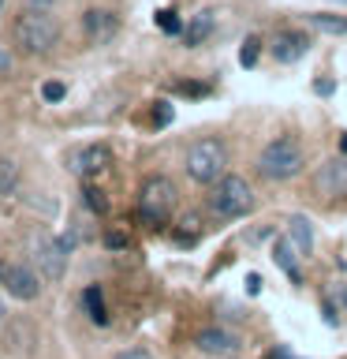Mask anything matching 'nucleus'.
I'll use <instances>...</instances> for the list:
<instances>
[{
    "label": "nucleus",
    "instance_id": "f257e3e1",
    "mask_svg": "<svg viewBox=\"0 0 347 359\" xmlns=\"http://www.w3.org/2000/svg\"><path fill=\"white\" fill-rule=\"evenodd\" d=\"M179 206V191L168 176H150L139 191V221L146 229H164Z\"/></svg>",
    "mask_w": 347,
    "mask_h": 359
},
{
    "label": "nucleus",
    "instance_id": "f03ea898",
    "mask_svg": "<svg viewBox=\"0 0 347 359\" xmlns=\"http://www.w3.org/2000/svg\"><path fill=\"white\" fill-rule=\"evenodd\" d=\"M302 172V150L295 139H273L257 154V176L269 184H288Z\"/></svg>",
    "mask_w": 347,
    "mask_h": 359
},
{
    "label": "nucleus",
    "instance_id": "7ed1b4c3",
    "mask_svg": "<svg viewBox=\"0 0 347 359\" xmlns=\"http://www.w3.org/2000/svg\"><path fill=\"white\" fill-rule=\"evenodd\" d=\"M209 210L220 221H239L254 210V187L243 176H220L209 195Z\"/></svg>",
    "mask_w": 347,
    "mask_h": 359
},
{
    "label": "nucleus",
    "instance_id": "20e7f679",
    "mask_svg": "<svg viewBox=\"0 0 347 359\" xmlns=\"http://www.w3.org/2000/svg\"><path fill=\"white\" fill-rule=\"evenodd\" d=\"M15 41L30 56H45V53H52L56 41H60V27H56V19L49 11H30L27 8L15 19Z\"/></svg>",
    "mask_w": 347,
    "mask_h": 359
},
{
    "label": "nucleus",
    "instance_id": "39448f33",
    "mask_svg": "<svg viewBox=\"0 0 347 359\" xmlns=\"http://www.w3.org/2000/svg\"><path fill=\"white\" fill-rule=\"evenodd\" d=\"M187 176L194 184H217L224 176V165H228V146L220 139H198L187 150Z\"/></svg>",
    "mask_w": 347,
    "mask_h": 359
},
{
    "label": "nucleus",
    "instance_id": "423d86ee",
    "mask_svg": "<svg viewBox=\"0 0 347 359\" xmlns=\"http://www.w3.org/2000/svg\"><path fill=\"white\" fill-rule=\"evenodd\" d=\"M34 255V266H38V273L45 280H60L67 273V255H71V247L64 243V236H38L30 247Z\"/></svg>",
    "mask_w": 347,
    "mask_h": 359
},
{
    "label": "nucleus",
    "instance_id": "0eeeda50",
    "mask_svg": "<svg viewBox=\"0 0 347 359\" xmlns=\"http://www.w3.org/2000/svg\"><path fill=\"white\" fill-rule=\"evenodd\" d=\"M313 191L329 202H347V154L325 161L318 172H313Z\"/></svg>",
    "mask_w": 347,
    "mask_h": 359
},
{
    "label": "nucleus",
    "instance_id": "6e6552de",
    "mask_svg": "<svg viewBox=\"0 0 347 359\" xmlns=\"http://www.w3.org/2000/svg\"><path fill=\"white\" fill-rule=\"evenodd\" d=\"M67 168H71L75 176H101V172H108L112 168V150L108 146H78V150L67 157Z\"/></svg>",
    "mask_w": 347,
    "mask_h": 359
},
{
    "label": "nucleus",
    "instance_id": "1a4fd4ad",
    "mask_svg": "<svg viewBox=\"0 0 347 359\" xmlns=\"http://www.w3.org/2000/svg\"><path fill=\"white\" fill-rule=\"evenodd\" d=\"M4 288H8V296H15L22 303H30V299H38L41 296V273H38V266H11L8 262V273H4Z\"/></svg>",
    "mask_w": 347,
    "mask_h": 359
},
{
    "label": "nucleus",
    "instance_id": "9d476101",
    "mask_svg": "<svg viewBox=\"0 0 347 359\" xmlns=\"http://www.w3.org/2000/svg\"><path fill=\"white\" fill-rule=\"evenodd\" d=\"M116 30H120V19L112 15V11H105V8H90L83 15V34L94 45H108L112 38H116Z\"/></svg>",
    "mask_w": 347,
    "mask_h": 359
},
{
    "label": "nucleus",
    "instance_id": "9b49d317",
    "mask_svg": "<svg viewBox=\"0 0 347 359\" xmlns=\"http://www.w3.org/2000/svg\"><path fill=\"white\" fill-rule=\"evenodd\" d=\"M306 49H310V38H306L302 30H280L276 38L269 41V53H273L280 64L302 60V56H306Z\"/></svg>",
    "mask_w": 347,
    "mask_h": 359
},
{
    "label": "nucleus",
    "instance_id": "f8f14e48",
    "mask_svg": "<svg viewBox=\"0 0 347 359\" xmlns=\"http://www.w3.org/2000/svg\"><path fill=\"white\" fill-rule=\"evenodd\" d=\"M194 344H198V352L201 355H235L239 352V337L235 333H228V330H201L198 337H194Z\"/></svg>",
    "mask_w": 347,
    "mask_h": 359
},
{
    "label": "nucleus",
    "instance_id": "ddd939ff",
    "mask_svg": "<svg viewBox=\"0 0 347 359\" xmlns=\"http://www.w3.org/2000/svg\"><path fill=\"white\" fill-rule=\"evenodd\" d=\"M273 258H276V266L288 273L291 285H299V280H302V269H299L295 251H291V240H276V243H273Z\"/></svg>",
    "mask_w": 347,
    "mask_h": 359
},
{
    "label": "nucleus",
    "instance_id": "4468645a",
    "mask_svg": "<svg viewBox=\"0 0 347 359\" xmlns=\"http://www.w3.org/2000/svg\"><path fill=\"white\" fill-rule=\"evenodd\" d=\"M83 307H86V314H90V322H94V325H108V314H105V292H101L97 285H90V288L83 292Z\"/></svg>",
    "mask_w": 347,
    "mask_h": 359
},
{
    "label": "nucleus",
    "instance_id": "2eb2a0df",
    "mask_svg": "<svg viewBox=\"0 0 347 359\" xmlns=\"http://www.w3.org/2000/svg\"><path fill=\"white\" fill-rule=\"evenodd\" d=\"M213 34V11H198L194 19L187 22V30H183V41L187 45H201Z\"/></svg>",
    "mask_w": 347,
    "mask_h": 359
},
{
    "label": "nucleus",
    "instance_id": "dca6fc26",
    "mask_svg": "<svg viewBox=\"0 0 347 359\" xmlns=\"http://www.w3.org/2000/svg\"><path fill=\"white\" fill-rule=\"evenodd\" d=\"M288 229H291V243H295L302 255H310L313 251V229H310V221L302 217V213H295V217L288 221Z\"/></svg>",
    "mask_w": 347,
    "mask_h": 359
},
{
    "label": "nucleus",
    "instance_id": "f3484780",
    "mask_svg": "<svg viewBox=\"0 0 347 359\" xmlns=\"http://www.w3.org/2000/svg\"><path fill=\"white\" fill-rule=\"evenodd\" d=\"M310 27H321L329 34H347V15H329V11H313V15H306Z\"/></svg>",
    "mask_w": 347,
    "mask_h": 359
},
{
    "label": "nucleus",
    "instance_id": "a211bd4d",
    "mask_svg": "<svg viewBox=\"0 0 347 359\" xmlns=\"http://www.w3.org/2000/svg\"><path fill=\"white\" fill-rule=\"evenodd\" d=\"M19 187V161L15 157H0V195H11Z\"/></svg>",
    "mask_w": 347,
    "mask_h": 359
},
{
    "label": "nucleus",
    "instance_id": "6ab92c4d",
    "mask_svg": "<svg viewBox=\"0 0 347 359\" xmlns=\"http://www.w3.org/2000/svg\"><path fill=\"white\" fill-rule=\"evenodd\" d=\"M83 202H86V210H90V213H105V210H108L105 191H97L94 184H86V187H83Z\"/></svg>",
    "mask_w": 347,
    "mask_h": 359
},
{
    "label": "nucleus",
    "instance_id": "aec40b11",
    "mask_svg": "<svg viewBox=\"0 0 347 359\" xmlns=\"http://www.w3.org/2000/svg\"><path fill=\"white\" fill-rule=\"evenodd\" d=\"M153 22H157V27H161L164 34H172V38H176V34H183V22H179V15H176V11H157V15H153Z\"/></svg>",
    "mask_w": 347,
    "mask_h": 359
},
{
    "label": "nucleus",
    "instance_id": "412c9836",
    "mask_svg": "<svg viewBox=\"0 0 347 359\" xmlns=\"http://www.w3.org/2000/svg\"><path fill=\"white\" fill-rule=\"evenodd\" d=\"M257 53H262V41L250 34V38L243 41V49H239V64H243V67H254V64H257Z\"/></svg>",
    "mask_w": 347,
    "mask_h": 359
},
{
    "label": "nucleus",
    "instance_id": "4be33fe9",
    "mask_svg": "<svg viewBox=\"0 0 347 359\" xmlns=\"http://www.w3.org/2000/svg\"><path fill=\"white\" fill-rule=\"evenodd\" d=\"M41 97L49 101V105H56V101L67 97V86L60 83V79H49V83H41Z\"/></svg>",
    "mask_w": 347,
    "mask_h": 359
},
{
    "label": "nucleus",
    "instance_id": "5701e85b",
    "mask_svg": "<svg viewBox=\"0 0 347 359\" xmlns=\"http://www.w3.org/2000/svg\"><path fill=\"white\" fill-rule=\"evenodd\" d=\"M172 123V105L168 101H157L153 105V128H168Z\"/></svg>",
    "mask_w": 347,
    "mask_h": 359
},
{
    "label": "nucleus",
    "instance_id": "b1692460",
    "mask_svg": "<svg viewBox=\"0 0 347 359\" xmlns=\"http://www.w3.org/2000/svg\"><path fill=\"white\" fill-rule=\"evenodd\" d=\"M176 94H187V97H206L209 90L201 83H176Z\"/></svg>",
    "mask_w": 347,
    "mask_h": 359
},
{
    "label": "nucleus",
    "instance_id": "393cba45",
    "mask_svg": "<svg viewBox=\"0 0 347 359\" xmlns=\"http://www.w3.org/2000/svg\"><path fill=\"white\" fill-rule=\"evenodd\" d=\"M116 359H153V355L146 352V348H127V352H120Z\"/></svg>",
    "mask_w": 347,
    "mask_h": 359
},
{
    "label": "nucleus",
    "instance_id": "a878e982",
    "mask_svg": "<svg viewBox=\"0 0 347 359\" xmlns=\"http://www.w3.org/2000/svg\"><path fill=\"white\" fill-rule=\"evenodd\" d=\"M52 4H56V0H27L30 11H52Z\"/></svg>",
    "mask_w": 347,
    "mask_h": 359
},
{
    "label": "nucleus",
    "instance_id": "bb28decb",
    "mask_svg": "<svg viewBox=\"0 0 347 359\" xmlns=\"http://www.w3.org/2000/svg\"><path fill=\"white\" fill-rule=\"evenodd\" d=\"M123 243H127V240H123V232H108L105 236V247H123Z\"/></svg>",
    "mask_w": 347,
    "mask_h": 359
},
{
    "label": "nucleus",
    "instance_id": "cd10ccee",
    "mask_svg": "<svg viewBox=\"0 0 347 359\" xmlns=\"http://www.w3.org/2000/svg\"><path fill=\"white\" fill-rule=\"evenodd\" d=\"M318 94H321V97L332 94V83H329V79H318Z\"/></svg>",
    "mask_w": 347,
    "mask_h": 359
},
{
    "label": "nucleus",
    "instance_id": "c85d7f7f",
    "mask_svg": "<svg viewBox=\"0 0 347 359\" xmlns=\"http://www.w3.org/2000/svg\"><path fill=\"white\" fill-rule=\"evenodd\" d=\"M269 359H295V355L284 352V348H273V352H269Z\"/></svg>",
    "mask_w": 347,
    "mask_h": 359
},
{
    "label": "nucleus",
    "instance_id": "c756f323",
    "mask_svg": "<svg viewBox=\"0 0 347 359\" xmlns=\"http://www.w3.org/2000/svg\"><path fill=\"white\" fill-rule=\"evenodd\" d=\"M8 67H11V60H8V53H4V49H0V75H4V72H8Z\"/></svg>",
    "mask_w": 347,
    "mask_h": 359
},
{
    "label": "nucleus",
    "instance_id": "7c9ffc66",
    "mask_svg": "<svg viewBox=\"0 0 347 359\" xmlns=\"http://www.w3.org/2000/svg\"><path fill=\"white\" fill-rule=\"evenodd\" d=\"M336 296H340V299L347 303V285H340V288H336Z\"/></svg>",
    "mask_w": 347,
    "mask_h": 359
},
{
    "label": "nucleus",
    "instance_id": "2f4dec72",
    "mask_svg": "<svg viewBox=\"0 0 347 359\" xmlns=\"http://www.w3.org/2000/svg\"><path fill=\"white\" fill-rule=\"evenodd\" d=\"M340 154H347V131L340 135Z\"/></svg>",
    "mask_w": 347,
    "mask_h": 359
},
{
    "label": "nucleus",
    "instance_id": "473e14b6",
    "mask_svg": "<svg viewBox=\"0 0 347 359\" xmlns=\"http://www.w3.org/2000/svg\"><path fill=\"white\" fill-rule=\"evenodd\" d=\"M4 273H8V262H0V285H4Z\"/></svg>",
    "mask_w": 347,
    "mask_h": 359
},
{
    "label": "nucleus",
    "instance_id": "72a5a7b5",
    "mask_svg": "<svg viewBox=\"0 0 347 359\" xmlns=\"http://www.w3.org/2000/svg\"><path fill=\"white\" fill-rule=\"evenodd\" d=\"M0 325H4V299H0Z\"/></svg>",
    "mask_w": 347,
    "mask_h": 359
},
{
    "label": "nucleus",
    "instance_id": "f704fd0d",
    "mask_svg": "<svg viewBox=\"0 0 347 359\" xmlns=\"http://www.w3.org/2000/svg\"><path fill=\"white\" fill-rule=\"evenodd\" d=\"M209 359H232V355H209Z\"/></svg>",
    "mask_w": 347,
    "mask_h": 359
},
{
    "label": "nucleus",
    "instance_id": "c9c22d12",
    "mask_svg": "<svg viewBox=\"0 0 347 359\" xmlns=\"http://www.w3.org/2000/svg\"><path fill=\"white\" fill-rule=\"evenodd\" d=\"M336 4H347V0H336Z\"/></svg>",
    "mask_w": 347,
    "mask_h": 359
},
{
    "label": "nucleus",
    "instance_id": "e433bc0d",
    "mask_svg": "<svg viewBox=\"0 0 347 359\" xmlns=\"http://www.w3.org/2000/svg\"><path fill=\"white\" fill-rule=\"evenodd\" d=\"M0 11H4V0H0Z\"/></svg>",
    "mask_w": 347,
    "mask_h": 359
}]
</instances>
